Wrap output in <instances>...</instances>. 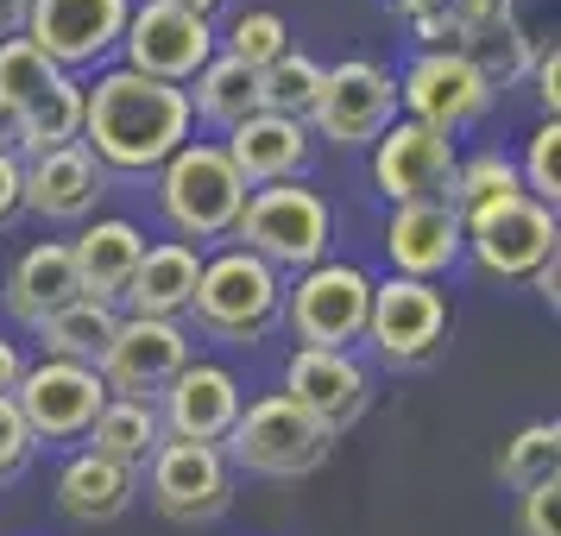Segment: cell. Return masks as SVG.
Wrapping results in <instances>:
<instances>
[{
    "instance_id": "6da1fadb",
    "label": "cell",
    "mask_w": 561,
    "mask_h": 536,
    "mask_svg": "<svg viewBox=\"0 0 561 536\" xmlns=\"http://www.w3.org/2000/svg\"><path fill=\"white\" fill-rule=\"evenodd\" d=\"M82 146L102 171H158L190 146V95L133 70H102L82 89Z\"/></svg>"
},
{
    "instance_id": "7a4b0ae2",
    "label": "cell",
    "mask_w": 561,
    "mask_h": 536,
    "mask_svg": "<svg viewBox=\"0 0 561 536\" xmlns=\"http://www.w3.org/2000/svg\"><path fill=\"white\" fill-rule=\"evenodd\" d=\"M190 316H196L215 341L253 347V341H265V329L284 316V278L265 265V259L247 253V247H228V253L203 259V278H196V297H190Z\"/></svg>"
},
{
    "instance_id": "3957f363",
    "label": "cell",
    "mask_w": 561,
    "mask_h": 536,
    "mask_svg": "<svg viewBox=\"0 0 561 536\" xmlns=\"http://www.w3.org/2000/svg\"><path fill=\"white\" fill-rule=\"evenodd\" d=\"M233 233L247 240V253L265 259L272 272H309L329 259V233H334V215L329 203L304 190V183H265V190H247V208Z\"/></svg>"
},
{
    "instance_id": "277c9868",
    "label": "cell",
    "mask_w": 561,
    "mask_h": 536,
    "mask_svg": "<svg viewBox=\"0 0 561 536\" xmlns=\"http://www.w3.org/2000/svg\"><path fill=\"white\" fill-rule=\"evenodd\" d=\"M329 448L334 435L316 417H304L284 391H272L259 404H240L221 455H228V467H247V474H265V480H297V474H316L329 460Z\"/></svg>"
},
{
    "instance_id": "5b68a950",
    "label": "cell",
    "mask_w": 561,
    "mask_h": 536,
    "mask_svg": "<svg viewBox=\"0 0 561 536\" xmlns=\"http://www.w3.org/2000/svg\"><path fill=\"white\" fill-rule=\"evenodd\" d=\"M366 309H373V278L347 259H322L284 290V322L297 347H322V354H354V341H366Z\"/></svg>"
},
{
    "instance_id": "8992f818",
    "label": "cell",
    "mask_w": 561,
    "mask_h": 536,
    "mask_svg": "<svg viewBox=\"0 0 561 536\" xmlns=\"http://www.w3.org/2000/svg\"><path fill=\"white\" fill-rule=\"evenodd\" d=\"M158 171H164V178H158V203L171 215V228L183 233V247H190V240L233 233L240 208H247V183H240V171L228 164L221 146H183V152H171Z\"/></svg>"
},
{
    "instance_id": "52a82bcc",
    "label": "cell",
    "mask_w": 561,
    "mask_h": 536,
    "mask_svg": "<svg viewBox=\"0 0 561 536\" xmlns=\"http://www.w3.org/2000/svg\"><path fill=\"white\" fill-rule=\"evenodd\" d=\"M121 52H127L121 70L183 89V82H196V70L215 57V26L196 20V13H183V7H171V0H139L127 13Z\"/></svg>"
},
{
    "instance_id": "ba28073f",
    "label": "cell",
    "mask_w": 561,
    "mask_h": 536,
    "mask_svg": "<svg viewBox=\"0 0 561 536\" xmlns=\"http://www.w3.org/2000/svg\"><path fill=\"white\" fill-rule=\"evenodd\" d=\"M309 121L322 139L334 146H373L391 121H398V77L373 64V57H347V64H329L322 70V95L309 107Z\"/></svg>"
},
{
    "instance_id": "9c48e42d",
    "label": "cell",
    "mask_w": 561,
    "mask_h": 536,
    "mask_svg": "<svg viewBox=\"0 0 561 536\" xmlns=\"http://www.w3.org/2000/svg\"><path fill=\"white\" fill-rule=\"evenodd\" d=\"M107 385L95 366H70V360H38L26 379L13 385V410L26 417L32 442H82L89 423L102 417Z\"/></svg>"
},
{
    "instance_id": "30bf717a",
    "label": "cell",
    "mask_w": 561,
    "mask_h": 536,
    "mask_svg": "<svg viewBox=\"0 0 561 536\" xmlns=\"http://www.w3.org/2000/svg\"><path fill=\"white\" fill-rule=\"evenodd\" d=\"M183 366H190V334H183V322H158V316H121L107 354L95 360L107 398H146V404H158V391Z\"/></svg>"
},
{
    "instance_id": "8fae6325",
    "label": "cell",
    "mask_w": 561,
    "mask_h": 536,
    "mask_svg": "<svg viewBox=\"0 0 561 536\" xmlns=\"http://www.w3.org/2000/svg\"><path fill=\"white\" fill-rule=\"evenodd\" d=\"M460 233H467V253H473L485 278H530L536 265L556 259V240H561L556 208L530 203V196H511V203L460 221Z\"/></svg>"
},
{
    "instance_id": "7c38bea8",
    "label": "cell",
    "mask_w": 561,
    "mask_h": 536,
    "mask_svg": "<svg viewBox=\"0 0 561 536\" xmlns=\"http://www.w3.org/2000/svg\"><path fill=\"white\" fill-rule=\"evenodd\" d=\"M127 13H133V0H32L20 38L38 45V52L70 77V70L102 64V57L121 45Z\"/></svg>"
},
{
    "instance_id": "4fadbf2b",
    "label": "cell",
    "mask_w": 561,
    "mask_h": 536,
    "mask_svg": "<svg viewBox=\"0 0 561 536\" xmlns=\"http://www.w3.org/2000/svg\"><path fill=\"white\" fill-rule=\"evenodd\" d=\"M146 486L171 524H208L233 505L228 455L208 442H158V455L146 460Z\"/></svg>"
},
{
    "instance_id": "5bb4252c",
    "label": "cell",
    "mask_w": 561,
    "mask_h": 536,
    "mask_svg": "<svg viewBox=\"0 0 561 536\" xmlns=\"http://www.w3.org/2000/svg\"><path fill=\"white\" fill-rule=\"evenodd\" d=\"M366 341H373L379 360H391V366H423V360L448 341V297H442L435 284H416V278L373 284Z\"/></svg>"
},
{
    "instance_id": "9a60e30c",
    "label": "cell",
    "mask_w": 561,
    "mask_h": 536,
    "mask_svg": "<svg viewBox=\"0 0 561 536\" xmlns=\"http://www.w3.org/2000/svg\"><path fill=\"white\" fill-rule=\"evenodd\" d=\"M373 183L391 208L404 203H442L455 183V139L416 121H391L373 139Z\"/></svg>"
},
{
    "instance_id": "2e32d148",
    "label": "cell",
    "mask_w": 561,
    "mask_h": 536,
    "mask_svg": "<svg viewBox=\"0 0 561 536\" xmlns=\"http://www.w3.org/2000/svg\"><path fill=\"white\" fill-rule=\"evenodd\" d=\"M284 398L316 417L329 435L354 430L366 404H373V379L354 354H322V347H297L290 366H284Z\"/></svg>"
},
{
    "instance_id": "e0dca14e",
    "label": "cell",
    "mask_w": 561,
    "mask_h": 536,
    "mask_svg": "<svg viewBox=\"0 0 561 536\" xmlns=\"http://www.w3.org/2000/svg\"><path fill=\"white\" fill-rule=\"evenodd\" d=\"M240 417V379L215 360H190L178 379L158 391V423H164V442H208L221 448Z\"/></svg>"
},
{
    "instance_id": "ac0fdd59",
    "label": "cell",
    "mask_w": 561,
    "mask_h": 536,
    "mask_svg": "<svg viewBox=\"0 0 561 536\" xmlns=\"http://www.w3.org/2000/svg\"><path fill=\"white\" fill-rule=\"evenodd\" d=\"M404 107L416 127H435V133H455L467 127V121H480L485 102H492V82L467 64L460 52H423L416 64H410L404 77Z\"/></svg>"
},
{
    "instance_id": "d6986e66",
    "label": "cell",
    "mask_w": 561,
    "mask_h": 536,
    "mask_svg": "<svg viewBox=\"0 0 561 536\" xmlns=\"http://www.w3.org/2000/svg\"><path fill=\"white\" fill-rule=\"evenodd\" d=\"M385 253H391V278L435 284L442 272H455L460 253H467L460 215L448 203H404V208H391Z\"/></svg>"
},
{
    "instance_id": "ffe728a7",
    "label": "cell",
    "mask_w": 561,
    "mask_h": 536,
    "mask_svg": "<svg viewBox=\"0 0 561 536\" xmlns=\"http://www.w3.org/2000/svg\"><path fill=\"white\" fill-rule=\"evenodd\" d=\"M20 183H26V208H38L45 221H89L107 190V171L89 158V146H64V152L26 158Z\"/></svg>"
},
{
    "instance_id": "44dd1931",
    "label": "cell",
    "mask_w": 561,
    "mask_h": 536,
    "mask_svg": "<svg viewBox=\"0 0 561 536\" xmlns=\"http://www.w3.org/2000/svg\"><path fill=\"white\" fill-rule=\"evenodd\" d=\"M228 164L240 171L247 190H265V183H290L309 164V127L304 121H284V114H253L228 133Z\"/></svg>"
},
{
    "instance_id": "7402d4cb",
    "label": "cell",
    "mask_w": 561,
    "mask_h": 536,
    "mask_svg": "<svg viewBox=\"0 0 561 536\" xmlns=\"http://www.w3.org/2000/svg\"><path fill=\"white\" fill-rule=\"evenodd\" d=\"M70 259H77L82 297L121 304L133 272H139V259H146V233L133 228V221H121V215H107V221H89V228L70 240Z\"/></svg>"
},
{
    "instance_id": "603a6c76",
    "label": "cell",
    "mask_w": 561,
    "mask_h": 536,
    "mask_svg": "<svg viewBox=\"0 0 561 536\" xmlns=\"http://www.w3.org/2000/svg\"><path fill=\"white\" fill-rule=\"evenodd\" d=\"M82 297V278H77V259H70V240H45V247H26L20 265L7 272V309L38 329L45 316H57L64 304Z\"/></svg>"
},
{
    "instance_id": "cb8c5ba5",
    "label": "cell",
    "mask_w": 561,
    "mask_h": 536,
    "mask_svg": "<svg viewBox=\"0 0 561 536\" xmlns=\"http://www.w3.org/2000/svg\"><path fill=\"white\" fill-rule=\"evenodd\" d=\"M196 278H203V253L183 247V240H164V247H146L139 272H133L127 297L121 304L133 316H158V322H178L190 297H196Z\"/></svg>"
},
{
    "instance_id": "d4e9b609",
    "label": "cell",
    "mask_w": 561,
    "mask_h": 536,
    "mask_svg": "<svg viewBox=\"0 0 561 536\" xmlns=\"http://www.w3.org/2000/svg\"><path fill=\"white\" fill-rule=\"evenodd\" d=\"M133 492H139V474L89 455V448L70 455L64 474H57V505H64V517H77V524H114L133 505Z\"/></svg>"
},
{
    "instance_id": "484cf974",
    "label": "cell",
    "mask_w": 561,
    "mask_h": 536,
    "mask_svg": "<svg viewBox=\"0 0 561 536\" xmlns=\"http://www.w3.org/2000/svg\"><path fill=\"white\" fill-rule=\"evenodd\" d=\"M89 455L114 460V467H127V474H146V460L158 455V442H164V423H158V404L146 398H107L102 417L89 423Z\"/></svg>"
},
{
    "instance_id": "4316f807",
    "label": "cell",
    "mask_w": 561,
    "mask_h": 536,
    "mask_svg": "<svg viewBox=\"0 0 561 536\" xmlns=\"http://www.w3.org/2000/svg\"><path fill=\"white\" fill-rule=\"evenodd\" d=\"M183 95H190V121H208V127H221V133H233L240 121H253V114H265L259 70H247V64H233L221 52L196 70V82Z\"/></svg>"
},
{
    "instance_id": "83f0119b",
    "label": "cell",
    "mask_w": 561,
    "mask_h": 536,
    "mask_svg": "<svg viewBox=\"0 0 561 536\" xmlns=\"http://www.w3.org/2000/svg\"><path fill=\"white\" fill-rule=\"evenodd\" d=\"M121 329V309L95 304V297H77L64 304L57 316L38 322V341H45V360H70V366H95L107 354V341Z\"/></svg>"
},
{
    "instance_id": "f1b7e54d",
    "label": "cell",
    "mask_w": 561,
    "mask_h": 536,
    "mask_svg": "<svg viewBox=\"0 0 561 536\" xmlns=\"http://www.w3.org/2000/svg\"><path fill=\"white\" fill-rule=\"evenodd\" d=\"M511 196H524L517 164L499 158V152H480V158H455V183H448V196H442V203L455 208L460 221H473V215L511 203Z\"/></svg>"
},
{
    "instance_id": "f546056e",
    "label": "cell",
    "mask_w": 561,
    "mask_h": 536,
    "mask_svg": "<svg viewBox=\"0 0 561 536\" xmlns=\"http://www.w3.org/2000/svg\"><path fill=\"white\" fill-rule=\"evenodd\" d=\"M259 95H265V114H284V121L309 127V107L322 95V64L309 52H284L278 64L259 70Z\"/></svg>"
},
{
    "instance_id": "4dcf8cb0",
    "label": "cell",
    "mask_w": 561,
    "mask_h": 536,
    "mask_svg": "<svg viewBox=\"0 0 561 536\" xmlns=\"http://www.w3.org/2000/svg\"><path fill=\"white\" fill-rule=\"evenodd\" d=\"M64 146H82V82L77 77H64L45 102L26 107V158L64 152Z\"/></svg>"
},
{
    "instance_id": "1f68e13d",
    "label": "cell",
    "mask_w": 561,
    "mask_h": 536,
    "mask_svg": "<svg viewBox=\"0 0 561 536\" xmlns=\"http://www.w3.org/2000/svg\"><path fill=\"white\" fill-rule=\"evenodd\" d=\"M57 82H64V70H57L38 45H26V38H0V102H7V107H20V114H26L32 102H45V95H51Z\"/></svg>"
},
{
    "instance_id": "d6a6232c",
    "label": "cell",
    "mask_w": 561,
    "mask_h": 536,
    "mask_svg": "<svg viewBox=\"0 0 561 536\" xmlns=\"http://www.w3.org/2000/svg\"><path fill=\"white\" fill-rule=\"evenodd\" d=\"M556 467H561V430L556 423H524L499 455V480L524 492L536 480H556Z\"/></svg>"
},
{
    "instance_id": "836d02e7",
    "label": "cell",
    "mask_w": 561,
    "mask_h": 536,
    "mask_svg": "<svg viewBox=\"0 0 561 536\" xmlns=\"http://www.w3.org/2000/svg\"><path fill=\"white\" fill-rule=\"evenodd\" d=\"M284 52H290V26H284L278 13H240L228 26V45H221V57L247 64V70H265V64H278Z\"/></svg>"
},
{
    "instance_id": "e575fe53",
    "label": "cell",
    "mask_w": 561,
    "mask_h": 536,
    "mask_svg": "<svg viewBox=\"0 0 561 536\" xmlns=\"http://www.w3.org/2000/svg\"><path fill=\"white\" fill-rule=\"evenodd\" d=\"M517 178H524V196H530V203H542V208L561 203V121H542V127L530 133Z\"/></svg>"
},
{
    "instance_id": "d590c367",
    "label": "cell",
    "mask_w": 561,
    "mask_h": 536,
    "mask_svg": "<svg viewBox=\"0 0 561 536\" xmlns=\"http://www.w3.org/2000/svg\"><path fill=\"white\" fill-rule=\"evenodd\" d=\"M517 531L524 536H561V474L517 492Z\"/></svg>"
},
{
    "instance_id": "8d00e7d4",
    "label": "cell",
    "mask_w": 561,
    "mask_h": 536,
    "mask_svg": "<svg viewBox=\"0 0 561 536\" xmlns=\"http://www.w3.org/2000/svg\"><path fill=\"white\" fill-rule=\"evenodd\" d=\"M32 430H26V417L13 410V398H0V486H13L20 474L32 467Z\"/></svg>"
},
{
    "instance_id": "74e56055",
    "label": "cell",
    "mask_w": 561,
    "mask_h": 536,
    "mask_svg": "<svg viewBox=\"0 0 561 536\" xmlns=\"http://www.w3.org/2000/svg\"><path fill=\"white\" fill-rule=\"evenodd\" d=\"M530 70H536V102L549 107V121H556V107H561V52L556 45H542V52H530Z\"/></svg>"
},
{
    "instance_id": "f35d334b",
    "label": "cell",
    "mask_w": 561,
    "mask_h": 536,
    "mask_svg": "<svg viewBox=\"0 0 561 536\" xmlns=\"http://www.w3.org/2000/svg\"><path fill=\"white\" fill-rule=\"evenodd\" d=\"M26 208V183H20V158H0V228Z\"/></svg>"
},
{
    "instance_id": "ab89813d",
    "label": "cell",
    "mask_w": 561,
    "mask_h": 536,
    "mask_svg": "<svg viewBox=\"0 0 561 536\" xmlns=\"http://www.w3.org/2000/svg\"><path fill=\"white\" fill-rule=\"evenodd\" d=\"M26 152V114L0 102V158H20Z\"/></svg>"
},
{
    "instance_id": "60d3db41",
    "label": "cell",
    "mask_w": 561,
    "mask_h": 536,
    "mask_svg": "<svg viewBox=\"0 0 561 536\" xmlns=\"http://www.w3.org/2000/svg\"><path fill=\"white\" fill-rule=\"evenodd\" d=\"M20 379H26V360H20L13 341H0V398H13V385Z\"/></svg>"
},
{
    "instance_id": "b9f144b4",
    "label": "cell",
    "mask_w": 561,
    "mask_h": 536,
    "mask_svg": "<svg viewBox=\"0 0 561 536\" xmlns=\"http://www.w3.org/2000/svg\"><path fill=\"white\" fill-rule=\"evenodd\" d=\"M26 7L32 0H0V38H20L26 32Z\"/></svg>"
},
{
    "instance_id": "7bdbcfd3",
    "label": "cell",
    "mask_w": 561,
    "mask_h": 536,
    "mask_svg": "<svg viewBox=\"0 0 561 536\" xmlns=\"http://www.w3.org/2000/svg\"><path fill=\"white\" fill-rule=\"evenodd\" d=\"M171 7H183V13H196V20H208V13H215L221 0H171Z\"/></svg>"
}]
</instances>
